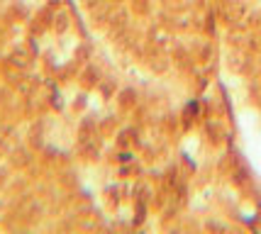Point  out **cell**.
<instances>
[]
</instances>
